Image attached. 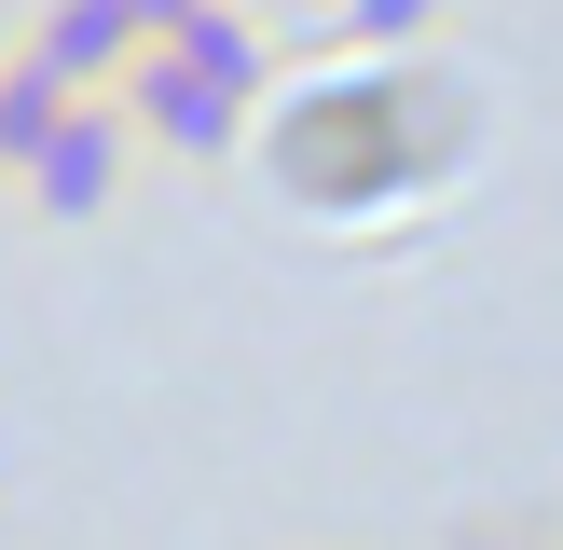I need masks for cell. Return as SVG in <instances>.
<instances>
[{
  "label": "cell",
  "instance_id": "277c9868",
  "mask_svg": "<svg viewBox=\"0 0 563 550\" xmlns=\"http://www.w3.org/2000/svg\"><path fill=\"white\" fill-rule=\"evenodd\" d=\"M152 55H165V69H192V82H220V97H247V110L275 97V28L247 14V0H192Z\"/></svg>",
  "mask_w": 563,
  "mask_h": 550
},
{
  "label": "cell",
  "instance_id": "6da1fadb",
  "mask_svg": "<svg viewBox=\"0 0 563 550\" xmlns=\"http://www.w3.org/2000/svg\"><path fill=\"white\" fill-rule=\"evenodd\" d=\"M110 110H124V138H137V152H165V165H234V152H247V124H262L247 97H220V82L165 69V55H137Z\"/></svg>",
  "mask_w": 563,
  "mask_h": 550
},
{
  "label": "cell",
  "instance_id": "7a4b0ae2",
  "mask_svg": "<svg viewBox=\"0 0 563 550\" xmlns=\"http://www.w3.org/2000/svg\"><path fill=\"white\" fill-rule=\"evenodd\" d=\"M124 179H137V138H124V110H110V97H82L69 124H55V152L27 165L14 193H27L42 220H110V207H124Z\"/></svg>",
  "mask_w": 563,
  "mask_h": 550
},
{
  "label": "cell",
  "instance_id": "8992f818",
  "mask_svg": "<svg viewBox=\"0 0 563 550\" xmlns=\"http://www.w3.org/2000/svg\"><path fill=\"white\" fill-rule=\"evenodd\" d=\"M344 28L372 55H412V42H440V28H454V0H344Z\"/></svg>",
  "mask_w": 563,
  "mask_h": 550
},
{
  "label": "cell",
  "instance_id": "3957f363",
  "mask_svg": "<svg viewBox=\"0 0 563 550\" xmlns=\"http://www.w3.org/2000/svg\"><path fill=\"white\" fill-rule=\"evenodd\" d=\"M27 55H42L69 97H124V69L152 55V28H137V0H42V14H27Z\"/></svg>",
  "mask_w": 563,
  "mask_h": 550
},
{
  "label": "cell",
  "instance_id": "ba28073f",
  "mask_svg": "<svg viewBox=\"0 0 563 550\" xmlns=\"http://www.w3.org/2000/svg\"><path fill=\"white\" fill-rule=\"evenodd\" d=\"M192 14V0H137V28H152V42H165V28H179Z\"/></svg>",
  "mask_w": 563,
  "mask_h": 550
},
{
  "label": "cell",
  "instance_id": "52a82bcc",
  "mask_svg": "<svg viewBox=\"0 0 563 550\" xmlns=\"http://www.w3.org/2000/svg\"><path fill=\"white\" fill-rule=\"evenodd\" d=\"M454 550H563L550 522H454Z\"/></svg>",
  "mask_w": 563,
  "mask_h": 550
},
{
  "label": "cell",
  "instance_id": "5b68a950",
  "mask_svg": "<svg viewBox=\"0 0 563 550\" xmlns=\"http://www.w3.org/2000/svg\"><path fill=\"white\" fill-rule=\"evenodd\" d=\"M69 110H82V97H69V82H55L27 42L0 55V179H27V165L55 152V124H69Z\"/></svg>",
  "mask_w": 563,
  "mask_h": 550
}]
</instances>
